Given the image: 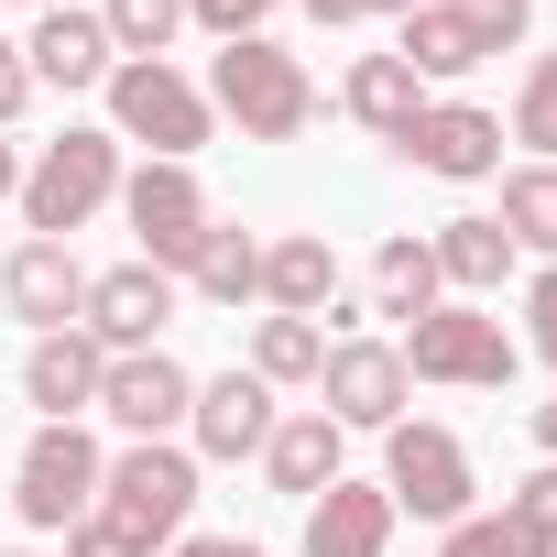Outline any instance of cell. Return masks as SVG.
Masks as SVG:
<instances>
[{"instance_id": "20", "label": "cell", "mask_w": 557, "mask_h": 557, "mask_svg": "<svg viewBox=\"0 0 557 557\" xmlns=\"http://www.w3.org/2000/svg\"><path fill=\"white\" fill-rule=\"evenodd\" d=\"M350 285H339V251L329 230H273L262 240V318H329Z\"/></svg>"}, {"instance_id": "13", "label": "cell", "mask_w": 557, "mask_h": 557, "mask_svg": "<svg viewBox=\"0 0 557 557\" xmlns=\"http://www.w3.org/2000/svg\"><path fill=\"white\" fill-rule=\"evenodd\" d=\"M273 416H285V394H273L262 372H208L197 383V405H186V448H197V470L208 459H262V437H273Z\"/></svg>"}, {"instance_id": "27", "label": "cell", "mask_w": 557, "mask_h": 557, "mask_svg": "<svg viewBox=\"0 0 557 557\" xmlns=\"http://www.w3.org/2000/svg\"><path fill=\"white\" fill-rule=\"evenodd\" d=\"M503 143H524V164H557V45H546V55H524L513 110H503Z\"/></svg>"}, {"instance_id": "17", "label": "cell", "mask_w": 557, "mask_h": 557, "mask_svg": "<svg viewBox=\"0 0 557 557\" xmlns=\"http://www.w3.org/2000/svg\"><path fill=\"white\" fill-rule=\"evenodd\" d=\"M23 66H34V88H66V99H88V88H110V34H99V12L88 0H66V12H34V34H23Z\"/></svg>"}, {"instance_id": "22", "label": "cell", "mask_w": 557, "mask_h": 557, "mask_svg": "<svg viewBox=\"0 0 557 557\" xmlns=\"http://www.w3.org/2000/svg\"><path fill=\"white\" fill-rule=\"evenodd\" d=\"M175 285H186L197 307H219V318L262 307V230H230V219H208V240H197V262L175 273Z\"/></svg>"}, {"instance_id": "25", "label": "cell", "mask_w": 557, "mask_h": 557, "mask_svg": "<svg viewBox=\"0 0 557 557\" xmlns=\"http://www.w3.org/2000/svg\"><path fill=\"white\" fill-rule=\"evenodd\" d=\"M318 361H329V329H318V318H251V361H240V372H262L273 394H307Z\"/></svg>"}, {"instance_id": "15", "label": "cell", "mask_w": 557, "mask_h": 557, "mask_svg": "<svg viewBox=\"0 0 557 557\" xmlns=\"http://www.w3.org/2000/svg\"><path fill=\"white\" fill-rule=\"evenodd\" d=\"M99 372H110V350H99L88 329H45V339L23 350V405H34L45 426H88V416H99Z\"/></svg>"}, {"instance_id": "8", "label": "cell", "mask_w": 557, "mask_h": 557, "mask_svg": "<svg viewBox=\"0 0 557 557\" xmlns=\"http://www.w3.org/2000/svg\"><path fill=\"white\" fill-rule=\"evenodd\" d=\"M208 186H197V164H132L121 175V230H132V251L153 262V273H186L197 262V240H208Z\"/></svg>"}, {"instance_id": "36", "label": "cell", "mask_w": 557, "mask_h": 557, "mask_svg": "<svg viewBox=\"0 0 557 557\" xmlns=\"http://www.w3.org/2000/svg\"><path fill=\"white\" fill-rule=\"evenodd\" d=\"M307 23H329V34H350V23H372V0H296Z\"/></svg>"}, {"instance_id": "5", "label": "cell", "mask_w": 557, "mask_h": 557, "mask_svg": "<svg viewBox=\"0 0 557 557\" xmlns=\"http://www.w3.org/2000/svg\"><path fill=\"white\" fill-rule=\"evenodd\" d=\"M394 350H405V383H437V394H503V383L524 372V339H513L492 307H459V296L426 307Z\"/></svg>"}, {"instance_id": "2", "label": "cell", "mask_w": 557, "mask_h": 557, "mask_svg": "<svg viewBox=\"0 0 557 557\" xmlns=\"http://www.w3.org/2000/svg\"><path fill=\"white\" fill-rule=\"evenodd\" d=\"M121 143H110V121H66L34 164H23V240H77L99 208H121Z\"/></svg>"}, {"instance_id": "30", "label": "cell", "mask_w": 557, "mask_h": 557, "mask_svg": "<svg viewBox=\"0 0 557 557\" xmlns=\"http://www.w3.org/2000/svg\"><path fill=\"white\" fill-rule=\"evenodd\" d=\"M448 12L481 34V55H513V45L535 34V0H448Z\"/></svg>"}, {"instance_id": "26", "label": "cell", "mask_w": 557, "mask_h": 557, "mask_svg": "<svg viewBox=\"0 0 557 557\" xmlns=\"http://www.w3.org/2000/svg\"><path fill=\"white\" fill-rule=\"evenodd\" d=\"M492 219H503V240H513L524 262H557V164H513Z\"/></svg>"}, {"instance_id": "1", "label": "cell", "mask_w": 557, "mask_h": 557, "mask_svg": "<svg viewBox=\"0 0 557 557\" xmlns=\"http://www.w3.org/2000/svg\"><path fill=\"white\" fill-rule=\"evenodd\" d=\"M197 88H208V110H219L240 143H307V121L329 110V88L307 77V55H285L273 34H240V45H219Z\"/></svg>"}, {"instance_id": "23", "label": "cell", "mask_w": 557, "mask_h": 557, "mask_svg": "<svg viewBox=\"0 0 557 557\" xmlns=\"http://www.w3.org/2000/svg\"><path fill=\"white\" fill-rule=\"evenodd\" d=\"M394 55H405L426 88H459V77H481V66H492V55H481V34L448 12V0H426V12H405V23H394Z\"/></svg>"}, {"instance_id": "24", "label": "cell", "mask_w": 557, "mask_h": 557, "mask_svg": "<svg viewBox=\"0 0 557 557\" xmlns=\"http://www.w3.org/2000/svg\"><path fill=\"white\" fill-rule=\"evenodd\" d=\"M426 307H448V285H437V251H426V230H394L383 251H372V318H426Z\"/></svg>"}, {"instance_id": "33", "label": "cell", "mask_w": 557, "mask_h": 557, "mask_svg": "<svg viewBox=\"0 0 557 557\" xmlns=\"http://www.w3.org/2000/svg\"><path fill=\"white\" fill-rule=\"evenodd\" d=\"M45 88H34V66H23V45L0 34V132H23V110H34Z\"/></svg>"}, {"instance_id": "16", "label": "cell", "mask_w": 557, "mask_h": 557, "mask_svg": "<svg viewBox=\"0 0 557 557\" xmlns=\"http://www.w3.org/2000/svg\"><path fill=\"white\" fill-rule=\"evenodd\" d=\"M426 251H437V285H448L459 307H492V296L513 285V273H524V251L503 240V219H492V208H459V219H437V230H426Z\"/></svg>"}, {"instance_id": "38", "label": "cell", "mask_w": 557, "mask_h": 557, "mask_svg": "<svg viewBox=\"0 0 557 557\" xmlns=\"http://www.w3.org/2000/svg\"><path fill=\"white\" fill-rule=\"evenodd\" d=\"M0 197H23V143L0 132Z\"/></svg>"}, {"instance_id": "4", "label": "cell", "mask_w": 557, "mask_h": 557, "mask_svg": "<svg viewBox=\"0 0 557 557\" xmlns=\"http://www.w3.org/2000/svg\"><path fill=\"white\" fill-rule=\"evenodd\" d=\"M99 99H110V143H121V153L143 143V164H197V143L219 132L208 88H197L175 55H121Z\"/></svg>"}, {"instance_id": "6", "label": "cell", "mask_w": 557, "mask_h": 557, "mask_svg": "<svg viewBox=\"0 0 557 557\" xmlns=\"http://www.w3.org/2000/svg\"><path fill=\"white\" fill-rule=\"evenodd\" d=\"M383 503H394V513H416L426 535H437V524H459V513H481L470 437H459V426H437V416L383 426Z\"/></svg>"}, {"instance_id": "40", "label": "cell", "mask_w": 557, "mask_h": 557, "mask_svg": "<svg viewBox=\"0 0 557 557\" xmlns=\"http://www.w3.org/2000/svg\"><path fill=\"white\" fill-rule=\"evenodd\" d=\"M0 557H34V546H0Z\"/></svg>"}, {"instance_id": "39", "label": "cell", "mask_w": 557, "mask_h": 557, "mask_svg": "<svg viewBox=\"0 0 557 557\" xmlns=\"http://www.w3.org/2000/svg\"><path fill=\"white\" fill-rule=\"evenodd\" d=\"M34 12H66V0H34Z\"/></svg>"}, {"instance_id": "29", "label": "cell", "mask_w": 557, "mask_h": 557, "mask_svg": "<svg viewBox=\"0 0 557 557\" xmlns=\"http://www.w3.org/2000/svg\"><path fill=\"white\" fill-rule=\"evenodd\" d=\"M503 524H513L524 557H557V459H535V470L503 492Z\"/></svg>"}, {"instance_id": "7", "label": "cell", "mask_w": 557, "mask_h": 557, "mask_svg": "<svg viewBox=\"0 0 557 557\" xmlns=\"http://www.w3.org/2000/svg\"><path fill=\"white\" fill-rule=\"evenodd\" d=\"M99 470H110V448H99L88 426H34L23 459H12V513H23L34 535H66V524L99 513Z\"/></svg>"}, {"instance_id": "18", "label": "cell", "mask_w": 557, "mask_h": 557, "mask_svg": "<svg viewBox=\"0 0 557 557\" xmlns=\"http://www.w3.org/2000/svg\"><path fill=\"white\" fill-rule=\"evenodd\" d=\"M394 524H405V513L383 503V481L339 470V481L307 503V535H296V546H307V557H394Z\"/></svg>"}, {"instance_id": "3", "label": "cell", "mask_w": 557, "mask_h": 557, "mask_svg": "<svg viewBox=\"0 0 557 557\" xmlns=\"http://www.w3.org/2000/svg\"><path fill=\"white\" fill-rule=\"evenodd\" d=\"M197 448L186 437H121L110 470H99V524H121L143 557H164L186 524H197Z\"/></svg>"}, {"instance_id": "41", "label": "cell", "mask_w": 557, "mask_h": 557, "mask_svg": "<svg viewBox=\"0 0 557 557\" xmlns=\"http://www.w3.org/2000/svg\"><path fill=\"white\" fill-rule=\"evenodd\" d=\"M0 12H12V0H0Z\"/></svg>"}, {"instance_id": "10", "label": "cell", "mask_w": 557, "mask_h": 557, "mask_svg": "<svg viewBox=\"0 0 557 557\" xmlns=\"http://www.w3.org/2000/svg\"><path fill=\"white\" fill-rule=\"evenodd\" d=\"M175 307H186V285H175V273H153V262L132 251V262H99V273H88V307H77V329H88L99 350H164Z\"/></svg>"}, {"instance_id": "19", "label": "cell", "mask_w": 557, "mask_h": 557, "mask_svg": "<svg viewBox=\"0 0 557 557\" xmlns=\"http://www.w3.org/2000/svg\"><path fill=\"white\" fill-rule=\"evenodd\" d=\"M339 470H350V426H339V416H318V405L273 416V437H262V481L285 492V503H318Z\"/></svg>"}, {"instance_id": "14", "label": "cell", "mask_w": 557, "mask_h": 557, "mask_svg": "<svg viewBox=\"0 0 557 557\" xmlns=\"http://www.w3.org/2000/svg\"><path fill=\"white\" fill-rule=\"evenodd\" d=\"M0 307H12L34 339H45V329H77V307H88L77 240H12V251H0Z\"/></svg>"}, {"instance_id": "42", "label": "cell", "mask_w": 557, "mask_h": 557, "mask_svg": "<svg viewBox=\"0 0 557 557\" xmlns=\"http://www.w3.org/2000/svg\"><path fill=\"white\" fill-rule=\"evenodd\" d=\"M0 251H12V240H0Z\"/></svg>"}, {"instance_id": "28", "label": "cell", "mask_w": 557, "mask_h": 557, "mask_svg": "<svg viewBox=\"0 0 557 557\" xmlns=\"http://www.w3.org/2000/svg\"><path fill=\"white\" fill-rule=\"evenodd\" d=\"M99 34H110V55H175L186 0H99Z\"/></svg>"}, {"instance_id": "34", "label": "cell", "mask_w": 557, "mask_h": 557, "mask_svg": "<svg viewBox=\"0 0 557 557\" xmlns=\"http://www.w3.org/2000/svg\"><path fill=\"white\" fill-rule=\"evenodd\" d=\"M66 557H143V546H132L121 524H99V513H88V524H66Z\"/></svg>"}, {"instance_id": "11", "label": "cell", "mask_w": 557, "mask_h": 557, "mask_svg": "<svg viewBox=\"0 0 557 557\" xmlns=\"http://www.w3.org/2000/svg\"><path fill=\"white\" fill-rule=\"evenodd\" d=\"M186 405H197V372L175 350H110V372H99L110 437H186Z\"/></svg>"}, {"instance_id": "12", "label": "cell", "mask_w": 557, "mask_h": 557, "mask_svg": "<svg viewBox=\"0 0 557 557\" xmlns=\"http://www.w3.org/2000/svg\"><path fill=\"white\" fill-rule=\"evenodd\" d=\"M394 164H416V175H437V186H492V175H503V110H481V99H426V121L394 143Z\"/></svg>"}, {"instance_id": "21", "label": "cell", "mask_w": 557, "mask_h": 557, "mask_svg": "<svg viewBox=\"0 0 557 557\" xmlns=\"http://www.w3.org/2000/svg\"><path fill=\"white\" fill-rule=\"evenodd\" d=\"M426 99H437V88H426L405 55H350V77H339V110H350V121H361L383 153H394V143L426 121Z\"/></svg>"}, {"instance_id": "9", "label": "cell", "mask_w": 557, "mask_h": 557, "mask_svg": "<svg viewBox=\"0 0 557 557\" xmlns=\"http://www.w3.org/2000/svg\"><path fill=\"white\" fill-rule=\"evenodd\" d=\"M405 405H416V383H405V350H394V339H372V329L329 339V361H318V416H339L350 437H383V426H405Z\"/></svg>"}, {"instance_id": "32", "label": "cell", "mask_w": 557, "mask_h": 557, "mask_svg": "<svg viewBox=\"0 0 557 557\" xmlns=\"http://www.w3.org/2000/svg\"><path fill=\"white\" fill-rule=\"evenodd\" d=\"M437 557H524V546L503 513H459V524H437Z\"/></svg>"}, {"instance_id": "31", "label": "cell", "mask_w": 557, "mask_h": 557, "mask_svg": "<svg viewBox=\"0 0 557 557\" xmlns=\"http://www.w3.org/2000/svg\"><path fill=\"white\" fill-rule=\"evenodd\" d=\"M524 350L557 372V262H535V273H524Z\"/></svg>"}, {"instance_id": "35", "label": "cell", "mask_w": 557, "mask_h": 557, "mask_svg": "<svg viewBox=\"0 0 557 557\" xmlns=\"http://www.w3.org/2000/svg\"><path fill=\"white\" fill-rule=\"evenodd\" d=\"M164 557H273V546H251V535H197V524H186Z\"/></svg>"}, {"instance_id": "37", "label": "cell", "mask_w": 557, "mask_h": 557, "mask_svg": "<svg viewBox=\"0 0 557 557\" xmlns=\"http://www.w3.org/2000/svg\"><path fill=\"white\" fill-rule=\"evenodd\" d=\"M524 437H535V459H557V394H546V405H524Z\"/></svg>"}]
</instances>
